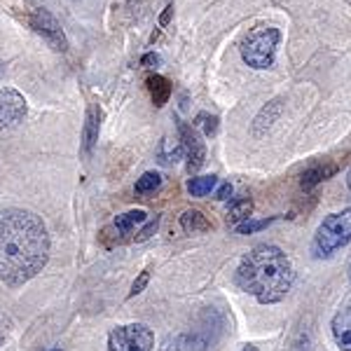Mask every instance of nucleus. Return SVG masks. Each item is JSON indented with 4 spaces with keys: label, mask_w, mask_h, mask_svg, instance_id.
<instances>
[{
    "label": "nucleus",
    "mask_w": 351,
    "mask_h": 351,
    "mask_svg": "<svg viewBox=\"0 0 351 351\" xmlns=\"http://www.w3.org/2000/svg\"><path fill=\"white\" fill-rule=\"evenodd\" d=\"M178 134H180V145H183V152L188 157V171L195 173L199 171L206 162V145H204L199 132H197L192 124L178 122Z\"/></svg>",
    "instance_id": "obj_9"
},
{
    "label": "nucleus",
    "mask_w": 351,
    "mask_h": 351,
    "mask_svg": "<svg viewBox=\"0 0 351 351\" xmlns=\"http://www.w3.org/2000/svg\"><path fill=\"white\" fill-rule=\"evenodd\" d=\"M52 351H61V349H52Z\"/></svg>",
    "instance_id": "obj_30"
},
{
    "label": "nucleus",
    "mask_w": 351,
    "mask_h": 351,
    "mask_svg": "<svg viewBox=\"0 0 351 351\" xmlns=\"http://www.w3.org/2000/svg\"><path fill=\"white\" fill-rule=\"evenodd\" d=\"M204 347H206V344H204L197 335L178 332V335H169L164 339L160 351H204Z\"/></svg>",
    "instance_id": "obj_14"
},
{
    "label": "nucleus",
    "mask_w": 351,
    "mask_h": 351,
    "mask_svg": "<svg viewBox=\"0 0 351 351\" xmlns=\"http://www.w3.org/2000/svg\"><path fill=\"white\" fill-rule=\"evenodd\" d=\"M218 185V176H195L188 180V192L192 197H206Z\"/></svg>",
    "instance_id": "obj_18"
},
{
    "label": "nucleus",
    "mask_w": 351,
    "mask_h": 351,
    "mask_svg": "<svg viewBox=\"0 0 351 351\" xmlns=\"http://www.w3.org/2000/svg\"><path fill=\"white\" fill-rule=\"evenodd\" d=\"M148 89H150V96H152V104H155L157 108H162L164 104H169L171 92H173L171 82L162 75H150L148 77Z\"/></svg>",
    "instance_id": "obj_16"
},
{
    "label": "nucleus",
    "mask_w": 351,
    "mask_h": 351,
    "mask_svg": "<svg viewBox=\"0 0 351 351\" xmlns=\"http://www.w3.org/2000/svg\"><path fill=\"white\" fill-rule=\"evenodd\" d=\"M230 195H232V185L230 183H223L218 188V192H216V199L218 202H225V199H230Z\"/></svg>",
    "instance_id": "obj_26"
},
{
    "label": "nucleus",
    "mask_w": 351,
    "mask_h": 351,
    "mask_svg": "<svg viewBox=\"0 0 351 351\" xmlns=\"http://www.w3.org/2000/svg\"><path fill=\"white\" fill-rule=\"evenodd\" d=\"M155 335L145 324L117 326L108 335V351H152Z\"/></svg>",
    "instance_id": "obj_6"
},
{
    "label": "nucleus",
    "mask_w": 351,
    "mask_h": 351,
    "mask_svg": "<svg viewBox=\"0 0 351 351\" xmlns=\"http://www.w3.org/2000/svg\"><path fill=\"white\" fill-rule=\"evenodd\" d=\"M337 173V164L332 162H326V164H316V167L307 169V171L302 173V180H300V188L304 192H311L316 188V185H321L324 180L332 178V176Z\"/></svg>",
    "instance_id": "obj_13"
},
{
    "label": "nucleus",
    "mask_w": 351,
    "mask_h": 351,
    "mask_svg": "<svg viewBox=\"0 0 351 351\" xmlns=\"http://www.w3.org/2000/svg\"><path fill=\"white\" fill-rule=\"evenodd\" d=\"M180 230H183L185 234H202V232L211 230V223H208V218L204 216L199 208H188V211L180 216Z\"/></svg>",
    "instance_id": "obj_15"
},
{
    "label": "nucleus",
    "mask_w": 351,
    "mask_h": 351,
    "mask_svg": "<svg viewBox=\"0 0 351 351\" xmlns=\"http://www.w3.org/2000/svg\"><path fill=\"white\" fill-rule=\"evenodd\" d=\"M281 112H284V99H271L269 104H265L256 115V120H253V136L260 138V136L267 134L281 117Z\"/></svg>",
    "instance_id": "obj_11"
},
{
    "label": "nucleus",
    "mask_w": 351,
    "mask_h": 351,
    "mask_svg": "<svg viewBox=\"0 0 351 351\" xmlns=\"http://www.w3.org/2000/svg\"><path fill=\"white\" fill-rule=\"evenodd\" d=\"M171 16H173V5L169 3L167 8H164L162 16H160V26H162V28H164V26H169V21H171Z\"/></svg>",
    "instance_id": "obj_27"
},
{
    "label": "nucleus",
    "mask_w": 351,
    "mask_h": 351,
    "mask_svg": "<svg viewBox=\"0 0 351 351\" xmlns=\"http://www.w3.org/2000/svg\"><path fill=\"white\" fill-rule=\"evenodd\" d=\"M347 243H351V206L324 218L314 237V256L330 258Z\"/></svg>",
    "instance_id": "obj_5"
},
{
    "label": "nucleus",
    "mask_w": 351,
    "mask_h": 351,
    "mask_svg": "<svg viewBox=\"0 0 351 351\" xmlns=\"http://www.w3.org/2000/svg\"><path fill=\"white\" fill-rule=\"evenodd\" d=\"M10 330H12V321H10L8 316L3 314V311H0V347H3V344L8 342Z\"/></svg>",
    "instance_id": "obj_24"
},
{
    "label": "nucleus",
    "mask_w": 351,
    "mask_h": 351,
    "mask_svg": "<svg viewBox=\"0 0 351 351\" xmlns=\"http://www.w3.org/2000/svg\"><path fill=\"white\" fill-rule=\"evenodd\" d=\"M347 185H349V190H351V169H349V173H347Z\"/></svg>",
    "instance_id": "obj_29"
},
{
    "label": "nucleus",
    "mask_w": 351,
    "mask_h": 351,
    "mask_svg": "<svg viewBox=\"0 0 351 351\" xmlns=\"http://www.w3.org/2000/svg\"><path fill=\"white\" fill-rule=\"evenodd\" d=\"M157 228H160V216H150L143 208H132L112 220V225L104 234H110L112 243H141L150 239Z\"/></svg>",
    "instance_id": "obj_4"
},
{
    "label": "nucleus",
    "mask_w": 351,
    "mask_h": 351,
    "mask_svg": "<svg viewBox=\"0 0 351 351\" xmlns=\"http://www.w3.org/2000/svg\"><path fill=\"white\" fill-rule=\"evenodd\" d=\"M281 43V31L274 26H256L246 33V38L239 45V54L243 64H248L256 71L274 66L276 47Z\"/></svg>",
    "instance_id": "obj_3"
},
{
    "label": "nucleus",
    "mask_w": 351,
    "mask_h": 351,
    "mask_svg": "<svg viewBox=\"0 0 351 351\" xmlns=\"http://www.w3.org/2000/svg\"><path fill=\"white\" fill-rule=\"evenodd\" d=\"M349 274H351V267H349Z\"/></svg>",
    "instance_id": "obj_31"
},
{
    "label": "nucleus",
    "mask_w": 351,
    "mask_h": 351,
    "mask_svg": "<svg viewBox=\"0 0 351 351\" xmlns=\"http://www.w3.org/2000/svg\"><path fill=\"white\" fill-rule=\"evenodd\" d=\"M141 66H145V68H157L160 66V56H157L155 52H148L141 59Z\"/></svg>",
    "instance_id": "obj_25"
},
{
    "label": "nucleus",
    "mask_w": 351,
    "mask_h": 351,
    "mask_svg": "<svg viewBox=\"0 0 351 351\" xmlns=\"http://www.w3.org/2000/svg\"><path fill=\"white\" fill-rule=\"evenodd\" d=\"M251 213H253V202L248 199V197L234 199V202H230V206H228V223L232 228H237V225L246 223V220L251 218Z\"/></svg>",
    "instance_id": "obj_17"
},
{
    "label": "nucleus",
    "mask_w": 351,
    "mask_h": 351,
    "mask_svg": "<svg viewBox=\"0 0 351 351\" xmlns=\"http://www.w3.org/2000/svg\"><path fill=\"white\" fill-rule=\"evenodd\" d=\"M241 351H258L256 347H253V344H246V347H243Z\"/></svg>",
    "instance_id": "obj_28"
},
{
    "label": "nucleus",
    "mask_w": 351,
    "mask_h": 351,
    "mask_svg": "<svg viewBox=\"0 0 351 351\" xmlns=\"http://www.w3.org/2000/svg\"><path fill=\"white\" fill-rule=\"evenodd\" d=\"M332 337H335L337 347L342 351H351V307L339 309L335 316H332L330 324Z\"/></svg>",
    "instance_id": "obj_12"
},
{
    "label": "nucleus",
    "mask_w": 351,
    "mask_h": 351,
    "mask_svg": "<svg viewBox=\"0 0 351 351\" xmlns=\"http://www.w3.org/2000/svg\"><path fill=\"white\" fill-rule=\"evenodd\" d=\"M157 155H160L162 164H176L178 160H183L185 152H183V145H180V141L173 145L169 138H164L162 143H160V150H157Z\"/></svg>",
    "instance_id": "obj_19"
},
{
    "label": "nucleus",
    "mask_w": 351,
    "mask_h": 351,
    "mask_svg": "<svg viewBox=\"0 0 351 351\" xmlns=\"http://www.w3.org/2000/svg\"><path fill=\"white\" fill-rule=\"evenodd\" d=\"M52 241L47 225L28 208L0 211V281L24 286L38 276L49 260Z\"/></svg>",
    "instance_id": "obj_1"
},
{
    "label": "nucleus",
    "mask_w": 351,
    "mask_h": 351,
    "mask_svg": "<svg viewBox=\"0 0 351 351\" xmlns=\"http://www.w3.org/2000/svg\"><path fill=\"white\" fill-rule=\"evenodd\" d=\"M148 281H150V271H148V269H143V271H141V274H138V279H136L134 284H132V291H129V298H136V295H138V293H143V288L148 286Z\"/></svg>",
    "instance_id": "obj_23"
},
{
    "label": "nucleus",
    "mask_w": 351,
    "mask_h": 351,
    "mask_svg": "<svg viewBox=\"0 0 351 351\" xmlns=\"http://www.w3.org/2000/svg\"><path fill=\"white\" fill-rule=\"evenodd\" d=\"M274 220H276V216L274 218H263V220H251V218H248L246 223L237 225L234 232H237V234H256V232L269 228V225L274 223Z\"/></svg>",
    "instance_id": "obj_22"
},
{
    "label": "nucleus",
    "mask_w": 351,
    "mask_h": 351,
    "mask_svg": "<svg viewBox=\"0 0 351 351\" xmlns=\"http://www.w3.org/2000/svg\"><path fill=\"white\" fill-rule=\"evenodd\" d=\"M218 117L216 115H208V112H199V115L195 117V122H192V127L195 129H202L204 136H216L218 134Z\"/></svg>",
    "instance_id": "obj_21"
},
{
    "label": "nucleus",
    "mask_w": 351,
    "mask_h": 351,
    "mask_svg": "<svg viewBox=\"0 0 351 351\" xmlns=\"http://www.w3.org/2000/svg\"><path fill=\"white\" fill-rule=\"evenodd\" d=\"M234 279L237 286L251 293L260 304H276L291 293L295 269L279 246L260 243L241 258Z\"/></svg>",
    "instance_id": "obj_2"
},
{
    "label": "nucleus",
    "mask_w": 351,
    "mask_h": 351,
    "mask_svg": "<svg viewBox=\"0 0 351 351\" xmlns=\"http://www.w3.org/2000/svg\"><path fill=\"white\" fill-rule=\"evenodd\" d=\"M28 104L24 94L16 92L14 87L0 89V132L14 129L26 120Z\"/></svg>",
    "instance_id": "obj_8"
},
{
    "label": "nucleus",
    "mask_w": 351,
    "mask_h": 351,
    "mask_svg": "<svg viewBox=\"0 0 351 351\" xmlns=\"http://www.w3.org/2000/svg\"><path fill=\"white\" fill-rule=\"evenodd\" d=\"M160 185H162V176L160 173H157V171H145L138 180H136L134 192H136V195H152L155 190H160Z\"/></svg>",
    "instance_id": "obj_20"
},
{
    "label": "nucleus",
    "mask_w": 351,
    "mask_h": 351,
    "mask_svg": "<svg viewBox=\"0 0 351 351\" xmlns=\"http://www.w3.org/2000/svg\"><path fill=\"white\" fill-rule=\"evenodd\" d=\"M101 132V110L96 106H89L87 115H84V127H82V157L89 160L96 148V141H99Z\"/></svg>",
    "instance_id": "obj_10"
},
{
    "label": "nucleus",
    "mask_w": 351,
    "mask_h": 351,
    "mask_svg": "<svg viewBox=\"0 0 351 351\" xmlns=\"http://www.w3.org/2000/svg\"><path fill=\"white\" fill-rule=\"evenodd\" d=\"M28 26H31L54 52H66L68 49V38H66L64 28H61V24L56 21V16L49 12V10H45V8L33 10V12L28 14Z\"/></svg>",
    "instance_id": "obj_7"
}]
</instances>
